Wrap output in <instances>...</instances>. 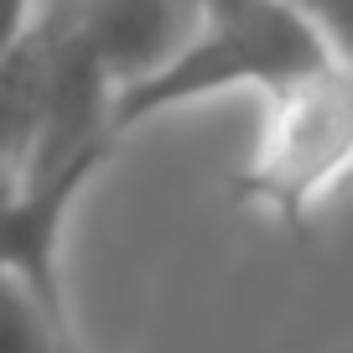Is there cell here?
Returning <instances> with one entry per match:
<instances>
[{
	"label": "cell",
	"instance_id": "8992f818",
	"mask_svg": "<svg viewBox=\"0 0 353 353\" xmlns=\"http://www.w3.org/2000/svg\"><path fill=\"white\" fill-rule=\"evenodd\" d=\"M281 6H291V11L327 42L332 57L353 63V0H281Z\"/></svg>",
	"mask_w": 353,
	"mask_h": 353
},
{
	"label": "cell",
	"instance_id": "5b68a950",
	"mask_svg": "<svg viewBox=\"0 0 353 353\" xmlns=\"http://www.w3.org/2000/svg\"><path fill=\"white\" fill-rule=\"evenodd\" d=\"M73 317L47 312L16 276L0 270V353H78Z\"/></svg>",
	"mask_w": 353,
	"mask_h": 353
},
{
	"label": "cell",
	"instance_id": "3957f363",
	"mask_svg": "<svg viewBox=\"0 0 353 353\" xmlns=\"http://www.w3.org/2000/svg\"><path fill=\"white\" fill-rule=\"evenodd\" d=\"M99 166L104 161H73L0 188V270L16 276L57 317H73L63 286V223Z\"/></svg>",
	"mask_w": 353,
	"mask_h": 353
},
{
	"label": "cell",
	"instance_id": "7a4b0ae2",
	"mask_svg": "<svg viewBox=\"0 0 353 353\" xmlns=\"http://www.w3.org/2000/svg\"><path fill=\"white\" fill-rule=\"evenodd\" d=\"M353 176V63L312 68L260 99V135L234 172V203L286 234H307L317 208Z\"/></svg>",
	"mask_w": 353,
	"mask_h": 353
},
{
	"label": "cell",
	"instance_id": "6da1fadb",
	"mask_svg": "<svg viewBox=\"0 0 353 353\" xmlns=\"http://www.w3.org/2000/svg\"><path fill=\"white\" fill-rule=\"evenodd\" d=\"M332 63L327 42L281 0H192V26L151 78L110 104L114 135L219 94H276L291 78Z\"/></svg>",
	"mask_w": 353,
	"mask_h": 353
},
{
	"label": "cell",
	"instance_id": "52a82bcc",
	"mask_svg": "<svg viewBox=\"0 0 353 353\" xmlns=\"http://www.w3.org/2000/svg\"><path fill=\"white\" fill-rule=\"evenodd\" d=\"M78 353H83V348H78Z\"/></svg>",
	"mask_w": 353,
	"mask_h": 353
},
{
	"label": "cell",
	"instance_id": "277c9868",
	"mask_svg": "<svg viewBox=\"0 0 353 353\" xmlns=\"http://www.w3.org/2000/svg\"><path fill=\"white\" fill-rule=\"evenodd\" d=\"M63 6L114 94L151 78L192 26V0H63Z\"/></svg>",
	"mask_w": 353,
	"mask_h": 353
}]
</instances>
